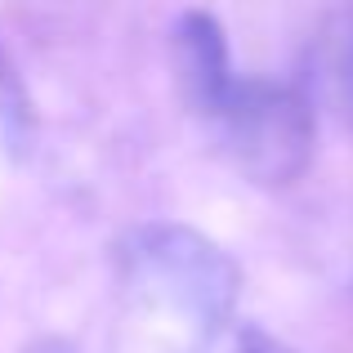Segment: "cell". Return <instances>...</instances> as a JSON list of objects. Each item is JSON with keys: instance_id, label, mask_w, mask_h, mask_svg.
<instances>
[{"instance_id": "6", "label": "cell", "mask_w": 353, "mask_h": 353, "mask_svg": "<svg viewBox=\"0 0 353 353\" xmlns=\"http://www.w3.org/2000/svg\"><path fill=\"white\" fill-rule=\"evenodd\" d=\"M349 90H353V45H349Z\"/></svg>"}, {"instance_id": "5", "label": "cell", "mask_w": 353, "mask_h": 353, "mask_svg": "<svg viewBox=\"0 0 353 353\" xmlns=\"http://www.w3.org/2000/svg\"><path fill=\"white\" fill-rule=\"evenodd\" d=\"M27 353H72L63 340H45V345H36V349H27Z\"/></svg>"}, {"instance_id": "3", "label": "cell", "mask_w": 353, "mask_h": 353, "mask_svg": "<svg viewBox=\"0 0 353 353\" xmlns=\"http://www.w3.org/2000/svg\"><path fill=\"white\" fill-rule=\"evenodd\" d=\"M170 68H174V81H179V99L188 103L192 117H201L228 90V81L237 72H233V54H228V36L215 14L188 9V14L174 18Z\"/></svg>"}, {"instance_id": "2", "label": "cell", "mask_w": 353, "mask_h": 353, "mask_svg": "<svg viewBox=\"0 0 353 353\" xmlns=\"http://www.w3.org/2000/svg\"><path fill=\"white\" fill-rule=\"evenodd\" d=\"M197 121L219 157L259 188H286L313 161V108L300 85L277 77H233Z\"/></svg>"}, {"instance_id": "4", "label": "cell", "mask_w": 353, "mask_h": 353, "mask_svg": "<svg viewBox=\"0 0 353 353\" xmlns=\"http://www.w3.org/2000/svg\"><path fill=\"white\" fill-rule=\"evenodd\" d=\"M237 353H295V349H291V345H282L277 336H268V331H241Z\"/></svg>"}, {"instance_id": "1", "label": "cell", "mask_w": 353, "mask_h": 353, "mask_svg": "<svg viewBox=\"0 0 353 353\" xmlns=\"http://www.w3.org/2000/svg\"><path fill=\"white\" fill-rule=\"evenodd\" d=\"M117 268L125 291L157 318L210 340L237 304V264L228 250L183 224H148L121 237Z\"/></svg>"}]
</instances>
